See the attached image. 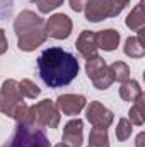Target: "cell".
<instances>
[{"mask_svg":"<svg viewBox=\"0 0 145 147\" xmlns=\"http://www.w3.org/2000/svg\"><path fill=\"white\" fill-rule=\"evenodd\" d=\"M38 72L48 87H63L77 77L79 62L70 51L58 46H50L38 57Z\"/></svg>","mask_w":145,"mask_h":147,"instance_id":"1","label":"cell"},{"mask_svg":"<svg viewBox=\"0 0 145 147\" xmlns=\"http://www.w3.org/2000/svg\"><path fill=\"white\" fill-rule=\"evenodd\" d=\"M14 31L17 36V46L22 51H33L48 39L44 31V19L36 16L33 10H22L15 17Z\"/></svg>","mask_w":145,"mask_h":147,"instance_id":"2","label":"cell"},{"mask_svg":"<svg viewBox=\"0 0 145 147\" xmlns=\"http://www.w3.org/2000/svg\"><path fill=\"white\" fill-rule=\"evenodd\" d=\"M3 147H50V140L44 130L31 123H17L12 137Z\"/></svg>","mask_w":145,"mask_h":147,"instance_id":"3","label":"cell"},{"mask_svg":"<svg viewBox=\"0 0 145 147\" xmlns=\"http://www.w3.org/2000/svg\"><path fill=\"white\" fill-rule=\"evenodd\" d=\"M22 105L26 103H24V96L19 91V82L14 79H7L0 87V113L14 118L15 111Z\"/></svg>","mask_w":145,"mask_h":147,"instance_id":"4","label":"cell"},{"mask_svg":"<svg viewBox=\"0 0 145 147\" xmlns=\"http://www.w3.org/2000/svg\"><path fill=\"white\" fill-rule=\"evenodd\" d=\"M85 72L89 75V79L92 80L94 87H97L101 91H106L108 87H111V84L114 82L113 74L109 70V65H106V62L99 55H96L92 58H87V62H85Z\"/></svg>","mask_w":145,"mask_h":147,"instance_id":"5","label":"cell"},{"mask_svg":"<svg viewBox=\"0 0 145 147\" xmlns=\"http://www.w3.org/2000/svg\"><path fill=\"white\" fill-rule=\"evenodd\" d=\"M34 121L41 128H56L60 123V111L50 99H43L34 105Z\"/></svg>","mask_w":145,"mask_h":147,"instance_id":"6","label":"cell"},{"mask_svg":"<svg viewBox=\"0 0 145 147\" xmlns=\"http://www.w3.org/2000/svg\"><path fill=\"white\" fill-rule=\"evenodd\" d=\"M44 31L50 38L67 39L72 33V21L67 14H53L48 21H44Z\"/></svg>","mask_w":145,"mask_h":147,"instance_id":"7","label":"cell"},{"mask_svg":"<svg viewBox=\"0 0 145 147\" xmlns=\"http://www.w3.org/2000/svg\"><path fill=\"white\" fill-rule=\"evenodd\" d=\"M84 10H85V19L91 22H99L103 19L114 17V9L111 0H87Z\"/></svg>","mask_w":145,"mask_h":147,"instance_id":"8","label":"cell"},{"mask_svg":"<svg viewBox=\"0 0 145 147\" xmlns=\"http://www.w3.org/2000/svg\"><path fill=\"white\" fill-rule=\"evenodd\" d=\"M87 120L91 121L92 127H97V128H108L109 125L113 123L114 116L113 113L103 106L99 101H91V105L87 106Z\"/></svg>","mask_w":145,"mask_h":147,"instance_id":"9","label":"cell"},{"mask_svg":"<svg viewBox=\"0 0 145 147\" xmlns=\"http://www.w3.org/2000/svg\"><path fill=\"white\" fill-rule=\"evenodd\" d=\"M85 103L87 101L82 94H62V96L56 98L55 105H56L58 111H62L63 115L75 116L85 108Z\"/></svg>","mask_w":145,"mask_h":147,"instance_id":"10","label":"cell"},{"mask_svg":"<svg viewBox=\"0 0 145 147\" xmlns=\"http://www.w3.org/2000/svg\"><path fill=\"white\" fill-rule=\"evenodd\" d=\"M82 142H84V121L80 118H73L63 128L62 144L67 147H80Z\"/></svg>","mask_w":145,"mask_h":147,"instance_id":"11","label":"cell"},{"mask_svg":"<svg viewBox=\"0 0 145 147\" xmlns=\"http://www.w3.org/2000/svg\"><path fill=\"white\" fill-rule=\"evenodd\" d=\"M75 48L77 51L87 60V58H92L97 55V33L96 31H82L80 36L77 38V43H75Z\"/></svg>","mask_w":145,"mask_h":147,"instance_id":"12","label":"cell"},{"mask_svg":"<svg viewBox=\"0 0 145 147\" xmlns=\"http://www.w3.org/2000/svg\"><path fill=\"white\" fill-rule=\"evenodd\" d=\"M119 45V33L116 29H104L97 33V46L104 51H113Z\"/></svg>","mask_w":145,"mask_h":147,"instance_id":"13","label":"cell"},{"mask_svg":"<svg viewBox=\"0 0 145 147\" xmlns=\"http://www.w3.org/2000/svg\"><path fill=\"white\" fill-rule=\"evenodd\" d=\"M144 105H145V94L140 92V94L135 98L133 106L128 111V116H130V123H132V125H137V127H142V125H144V121H145Z\"/></svg>","mask_w":145,"mask_h":147,"instance_id":"14","label":"cell"},{"mask_svg":"<svg viewBox=\"0 0 145 147\" xmlns=\"http://www.w3.org/2000/svg\"><path fill=\"white\" fill-rule=\"evenodd\" d=\"M126 26L132 29V31H138L145 26V14H144V0H140L133 9L132 12L128 14L126 17Z\"/></svg>","mask_w":145,"mask_h":147,"instance_id":"15","label":"cell"},{"mask_svg":"<svg viewBox=\"0 0 145 147\" xmlns=\"http://www.w3.org/2000/svg\"><path fill=\"white\" fill-rule=\"evenodd\" d=\"M140 92H142V87H140V84H138L137 80H126V82H123L121 87H119V96H121V99H123V101H128V103L135 101V98H137Z\"/></svg>","mask_w":145,"mask_h":147,"instance_id":"16","label":"cell"},{"mask_svg":"<svg viewBox=\"0 0 145 147\" xmlns=\"http://www.w3.org/2000/svg\"><path fill=\"white\" fill-rule=\"evenodd\" d=\"M89 147H109L108 128L94 127L89 134Z\"/></svg>","mask_w":145,"mask_h":147,"instance_id":"17","label":"cell"},{"mask_svg":"<svg viewBox=\"0 0 145 147\" xmlns=\"http://www.w3.org/2000/svg\"><path fill=\"white\" fill-rule=\"evenodd\" d=\"M125 55L132 58H142L145 55V45L138 41V38H128L125 41Z\"/></svg>","mask_w":145,"mask_h":147,"instance_id":"18","label":"cell"},{"mask_svg":"<svg viewBox=\"0 0 145 147\" xmlns=\"http://www.w3.org/2000/svg\"><path fill=\"white\" fill-rule=\"evenodd\" d=\"M109 70L113 74V79L118 80V82H126L130 80V67L125 63V62H113L109 65Z\"/></svg>","mask_w":145,"mask_h":147,"instance_id":"19","label":"cell"},{"mask_svg":"<svg viewBox=\"0 0 145 147\" xmlns=\"http://www.w3.org/2000/svg\"><path fill=\"white\" fill-rule=\"evenodd\" d=\"M19 91H21V94H22L24 98H28V99H36L38 96H39V92H41V89L38 87L31 79H22V80L19 82Z\"/></svg>","mask_w":145,"mask_h":147,"instance_id":"20","label":"cell"},{"mask_svg":"<svg viewBox=\"0 0 145 147\" xmlns=\"http://www.w3.org/2000/svg\"><path fill=\"white\" fill-rule=\"evenodd\" d=\"M132 132H133V125L130 123V120L128 118H119L118 120V127H116V139L119 142H125V140L130 139Z\"/></svg>","mask_w":145,"mask_h":147,"instance_id":"21","label":"cell"},{"mask_svg":"<svg viewBox=\"0 0 145 147\" xmlns=\"http://www.w3.org/2000/svg\"><path fill=\"white\" fill-rule=\"evenodd\" d=\"M36 3L38 10L41 14H50L51 10H55L56 7H60L65 0H33Z\"/></svg>","mask_w":145,"mask_h":147,"instance_id":"22","label":"cell"},{"mask_svg":"<svg viewBox=\"0 0 145 147\" xmlns=\"http://www.w3.org/2000/svg\"><path fill=\"white\" fill-rule=\"evenodd\" d=\"M111 3H113V9H114V17L116 16H119L121 14V10L130 3V0H111Z\"/></svg>","mask_w":145,"mask_h":147,"instance_id":"23","label":"cell"},{"mask_svg":"<svg viewBox=\"0 0 145 147\" xmlns=\"http://www.w3.org/2000/svg\"><path fill=\"white\" fill-rule=\"evenodd\" d=\"M85 3H87V0H70V7H72V10H75V12L84 10L85 9Z\"/></svg>","mask_w":145,"mask_h":147,"instance_id":"24","label":"cell"},{"mask_svg":"<svg viewBox=\"0 0 145 147\" xmlns=\"http://www.w3.org/2000/svg\"><path fill=\"white\" fill-rule=\"evenodd\" d=\"M7 48H9V45H7L5 33H3V29H0V55H3L7 51Z\"/></svg>","mask_w":145,"mask_h":147,"instance_id":"25","label":"cell"},{"mask_svg":"<svg viewBox=\"0 0 145 147\" xmlns=\"http://www.w3.org/2000/svg\"><path fill=\"white\" fill-rule=\"evenodd\" d=\"M137 147H145V134L144 132H140L137 135Z\"/></svg>","mask_w":145,"mask_h":147,"instance_id":"26","label":"cell"},{"mask_svg":"<svg viewBox=\"0 0 145 147\" xmlns=\"http://www.w3.org/2000/svg\"><path fill=\"white\" fill-rule=\"evenodd\" d=\"M55 147H67V146H63V144H56Z\"/></svg>","mask_w":145,"mask_h":147,"instance_id":"27","label":"cell"}]
</instances>
